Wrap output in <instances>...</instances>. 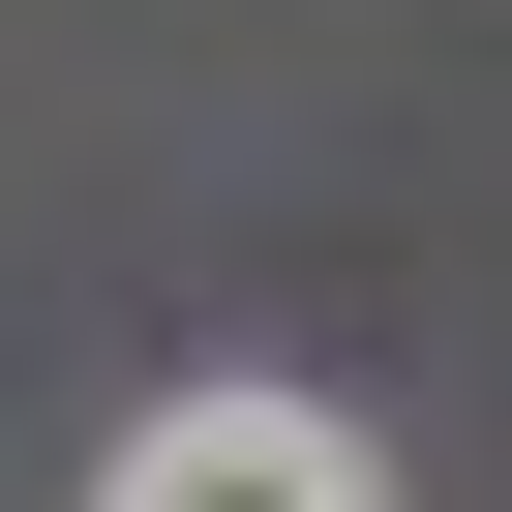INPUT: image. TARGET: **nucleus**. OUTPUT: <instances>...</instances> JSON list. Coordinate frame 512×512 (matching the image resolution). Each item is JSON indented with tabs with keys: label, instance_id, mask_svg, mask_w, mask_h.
<instances>
[{
	"label": "nucleus",
	"instance_id": "obj_1",
	"mask_svg": "<svg viewBox=\"0 0 512 512\" xmlns=\"http://www.w3.org/2000/svg\"><path fill=\"white\" fill-rule=\"evenodd\" d=\"M91 512H392V482H362V422H302V392H181V422H121Z\"/></svg>",
	"mask_w": 512,
	"mask_h": 512
}]
</instances>
